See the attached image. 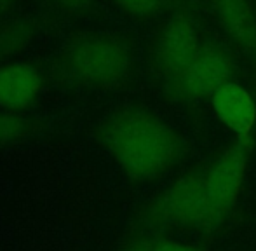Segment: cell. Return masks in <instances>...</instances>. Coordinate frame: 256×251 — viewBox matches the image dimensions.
<instances>
[{"label":"cell","instance_id":"8fae6325","mask_svg":"<svg viewBox=\"0 0 256 251\" xmlns=\"http://www.w3.org/2000/svg\"><path fill=\"white\" fill-rule=\"evenodd\" d=\"M38 126L40 122L28 114L0 110V146L14 145V143L30 138L38 129Z\"/></svg>","mask_w":256,"mask_h":251},{"label":"cell","instance_id":"9c48e42d","mask_svg":"<svg viewBox=\"0 0 256 251\" xmlns=\"http://www.w3.org/2000/svg\"><path fill=\"white\" fill-rule=\"evenodd\" d=\"M226 37L256 66V12L251 0H209Z\"/></svg>","mask_w":256,"mask_h":251},{"label":"cell","instance_id":"5bb4252c","mask_svg":"<svg viewBox=\"0 0 256 251\" xmlns=\"http://www.w3.org/2000/svg\"><path fill=\"white\" fill-rule=\"evenodd\" d=\"M154 251H200L197 246L190 244H182V242L174 241H164V239H158L157 244H155Z\"/></svg>","mask_w":256,"mask_h":251},{"label":"cell","instance_id":"2e32d148","mask_svg":"<svg viewBox=\"0 0 256 251\" xmlns=\"http://www.w3.org/2000/svg\"><path fill=\"white\" fill-rule=\"evenodd\" d=\"M18 0H0V18L6 16V14L14 7V4Z\"/></svg>","mask_w":256,"mask_h":251},{"label":"cell","instance_id":"52a82bcc","mask_svg":"<svg viewBox=\"0 0 256 251\" xmlns=\"http://www.w3.org/2000/svg\"><path fill=\"white\" fill-rule=\"evenodd\" d=\"M46 75L37 64L14 60L0 64V110L24 114L40 100Z\"/></svg>","mask_w":256,"mask_h":251},{"label":"cell","instance_id":"ba28073f","mask_svg":"<svg viewBox=\"0 0 256 251\" xmlns=\"http://www.w3.org/2000/svg\"><path fill=\"white\" fill-rule=\"evenodd\" d=\"M216 117L237 138L253 136L256 126V103L244 86L230 80L211 96Z\"/></svg>","mask_w":256,"mask_h":251},{"label":"cell","instance_id":"7a4b0ae2","mask_svg":"<svg viewBox=\"0 0 256 251\" xmlns=\"http://www.w3.org/2000/svg\"><path fill=\"white\" fill-rule=\"evenodd\" d=\"M134 63L131 40L106 32H80L64 42L51 62V75L60 84L77 89L120 88Z\"/></svg>","mask_w":256,"mask_h":251},{"label":"cell","instance_id":"5b68a950","mask_svg":"<svg viewBox=\"0 0 256 251\" xmlns=\"http://www.w3.org/2000/svg\"><path fill=\"white\" fill-rule=\"evenodd\" d=\"M236 74L234 56L225 46L206 40L185 70L164 82V96L171 103H197L211 98Z\"/></svg>","mask_w":256,"mask_h":251},{"label":"cell","instance_id":"277c9868","mask_svg":"<svg viewBox=\"0 0 256 251\" xmlns=\"http://www.w3.org/2000/svg\"><path fill=\"white\" fill-rule=\"evenodd\" d=\"M254 136L237 138L226 146L208 170V200L209 220L206 238L212 236L230 216L239 200L240 190L246 180L248 164L254 150Z\"/></svg>","mask_w":256,"mask_h":251},{"label":"cell","instance_id":"8992f818","mask_svg":"<svg viewBox=\"0 0 256 251\" xmlns=\"http://www.w3.org/2000/svg\"><path fill=\"white\" fill-rule=\"evenodd\" d=\"M200 42L196 20L186 9L176 12L166 21L157 34L152 48V66L162 80L176 77L199 52Z\"/></svg>","mask_w":256,"mask_h":251},{"label":"cell","instance_id":"4fadbf2b","mask_svg":"<svg viewBox=\"0 0 256 251\" xmlns=\"http://www.w3.org/2000/svg\"><path fill=\"white\" fill-rule=\"evenodd\" d=\"M60 9L70 14H84L91 9L92 0H52Z\"/></svg>","mask_w":256,"mask_h":251},{"label":"cell","instance_id":"30bf717a","mask_svg":"<svg viewBox=\"0 0 256 251\" xmlns=\"http://www.w3.org/2000/svg\"><path fill=\"white\" fill-rule=\"evenodd\" d=\"M40 21L34 16L10 18L0 23V64L14 62L40 34Z\"/></svg>","mask_w":256,"mask_h":251},{"label":"cell","instance_id":"3957f363","mask_svg":"<svg viewBox=\"0 0 256 251\" xmlns=\"http://www.w3.org/2000/svg\"><path fill=\"white\" fill-rule=\"evenodd\" d=\"M209 164L190 170L142 208L136 225L143 228H194L206 236L209 220Z\"/></svg>","mask_w":256,"mask_h":251},{"label":"cell","instance_id":"7c38bea8","mask_svg":"<svg viewBox=\"0 0 256 251\" xmlns=\"http://www.w3.org/2000/svg\"><path fill=\"white\" fill-rule=\"evenodd\" d=\"M122 12L138 20H150V18L160 14L171 0H112Z\"/></svg>","mask_w":256,"mask_h":251},{"label":"cell","instance_id":"6da1fadb","mask_svg":"<svg viewBox=\"0 0 256 251\" xmlns=\"http://www.w3.org/2000/svg\"><path fill=\"white\" fill-rule=\"evenodd\" d=\"M94 140L136 184L160 178L186 154L185 138L143 105H126L104 116L94 128Z\"/></svg>","mask_w":256,"mask_h":251},{"label":"cell","instance_id":"9a60e30c","mask_svg":"<svg viewBox=\"0 0 256 251\" xmlns=\"http://www.w3.org/2000/svg\"><path fill=\"white\" fill-rule=\"evenodd\" d=\"M157 241H158V239H154V238L138 239V241L131 242V244H129L124 251H154Z\"/></svg>","mask_w":256,"mask_h":251}]
</instances>
